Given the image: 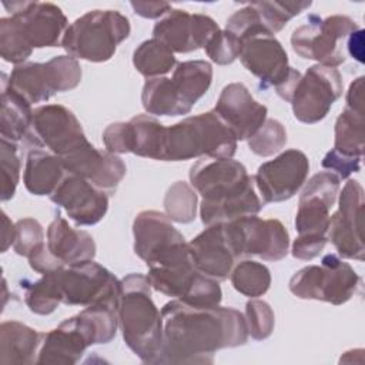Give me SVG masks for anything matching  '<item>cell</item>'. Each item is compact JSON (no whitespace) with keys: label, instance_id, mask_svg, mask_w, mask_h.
Listing matches in <instances>:
<instances>
[{"label":"cell","instance_id":"cell-1","mask_svg":"<svg viewBox=\"0 0 365 365\" xmlns=\"http://www.w3.org/2000/svg\"><path fill=\"white\" fill-rule=\"evenodd\" d=\"M163 344L155 364H212L214 352L244 345L245 317L231 307H195L173 299L161 308Z\"/></svg>","mask_w":365,"mask_h":365},{"label":"cell","instance_id":"cell-2","mask_svg":"<svg viewBox=\"0 0 365 365\" xmlns=\"http://www.w3.org/2000/svg\"><path fill=\"white\" fill-rule=\"evenodd\" d=\"M190 184L202 197L200 217L204 225L257 215L264 207L254 177L232 158L198 160L190 168Z\"/></svg>","mask_w":365,"mask_h":365},{"label":"cell","instance_id":"cell-3","mask_svg":"<svg viewBox=\"0 0 365 365\" xmlns=\"http://www.w3.org/2000/svg\"><path fill=\"white\" fill-rule=\"evenodd\" d=\"M117 315L127 346L143 362L155 364L163 344V318L147 275L128 274L120 281Z\"/></svg>","mask_w":365,"mask_h":365},{"label":"cell","instance_id":"cell-4","mask_svg":"<svg viewBox=\"0 0 365 365\" xmlns=\"http://www.w3.org/2000/svg\"><path fill=\"white\" fill-rule=\"evenodd\" d=\"M237 140L228 125L212 111L187 117L165 127L163 161L191 158H232Z\"/></svg>","mask_w":365,"mask_h":365},{"label":"cell","instance_id":"cell-5","mask_svg":"<svg viewBox=\"0 0 365 365\" xmlns=\"http://www.w3.org/2000/svg\"><path fill=\"white\" fill-rule=\"evenodd\" d=\"M131 31L128 19L117 10H91L66 30L61 47L68 56L93 63L110 60Z\"/></svg>","mask_w":365,"mask_h":365},{"label":"cell","instance_id":"cell-6","mask_svg":"<svg viewBox=\"0 0 365 365\" xmlns=\"http://www.w3.org/2000/svg\"><path fill=\"white\" fill-rule=\"evenodd\" d=\"M361 278L355 269L335 254L322 258L321 265H307L297 271L289 282V291L301 299L325 301L342 305L359 287Z\"/></svg>","mask_w":365,"mask_h":365},{"label":"cell","instance_id":"cell-7","mask_svg":"<svg viewBox=\"0 0 365 365\" xmlns=\"http://www.w3.org/2000/svg\"><path fill=\"white\" fill-rule=\"evenodd\" d=\"M358 29H361L358 23L348 16L335 14L321 19L317 14H309L308 23L292 31L291 46L302 58L335 68L346 60L344 41Z\"/></svg>","mask_w":365,"mask_h":365},{"label":"cell","instance_id":"cell-8","mask_svg":"<svg viewBox=\"0 0 365 365\" xmlns=\"http://www.w3.org/2000/svg\"><path fill=\"white\" fill-rule=\"evenodd\" d=\"M81 67L71 56H56L47 63H23L13 68L9 87L27 103H41L56 93L70 91L80 84Z\"/></svg>","mask_w":365,"mask_h":365},{"label":"cell","instance_id":"cell-9","mask_svg":"<svg viewBox=\"0 0 365 365\" xmlns=\"http://www.w3.org/2000/svg\"><path fill=\"white\" fill-rule=\"evenodd\" d=\"M61 304L88 307L108 304L118 308L120 281L93 259L80 261L56 271Z\"/></svg>","mask_w":365,"mask_h":365},{"label":"cell","instance_id":"cell-10","mask_svg":"<svg viewBox=\"0 0 365 365\" xmlns=\"http://www.w3.org/2000/svg\"><path fill=\"white\" fill-rule=\"evenodd\" d=\"M224 232L237 259L255 255L279 261L288 254L289 234L279 220L245 215L224 222Z\"/></svg>","mask_w":365,"mask_h":365},{"label":"cell","instance_id":"cell-11","mask_svg":"<svg viewBox=\"0 0 365 365\" xmlns=\"http://www.w3.org/2000/svg\"><path fill=\"white\" fill-rule=\"evenodd\" d=\"M24 140L34 148H47L60 158L88 143L77 117L61 104L37 107Z\"/></svg>","mask_w":365,"mask_h":365},{"label":"cell","instance_id":"cell-12","mask_svg":"<svg viewBox=\"0 0 365 365\" xmlns=\"http://www.w3.org/2000/svg\"><path fill=\"white\" fill-rule=\"evenodd\" d=\"M341 94L342 77L339 71L334 67L315 64L301 76L289 103L297 120L315 124L327 117Z\"/></svg>","mask_w":365,"mask_h":365},{"label":"cell","instance_id":"cell-13","mask_svg":"<svg viewBox=\"0 0 365 365\" xmlns=\"http://www.w3.org/2000/svg\"><path fill=\"white\" fill-rule=\"evenodd\" d=\"M364 188L348 180L339 194V208L329 217L327 238L342 258L364 261Z\"/></svg>","mask_w":365,"mask_h":365},{"label":"cell","instance_id":"cell-14","mask_svg":"<svg viewBox=\"0 0 365 365\" xmlns=\"http://www.w3.org/2000/svg\"><path fill=\"white\" fill-rule=\"evenodd\" d=\"M309 171L308 157L297 150H285L274 160L261 164L254 175L255 188L264 204L281 202L294 197L304 185Z\"/></svg>","mask_w":365,"mask_h":365},{"label":"cell","instance_id":"cell-15","mask_svg":"<svg viewBox=\"0 0 365 365\" xmlns=\"http://www.w3.org/2000/svg\"><path fill=\"white\" fill-rule=\"evenodd\" d=\"M165 127L150 114H138L130 121L113 123L103 133L108 153L135 155L163 161Z\"/></svg>","mask_w":365,"mask_h":365},{"label":"cell","instance_id":"cell-16","mask_svg":"<svg viewBox=\"0 0 365 365\" xmlns=\"http://www.w3.org/2000/svg\"><path fill=\"white\" fill-rule=\"evenodd\" d=\"M339 178L321 171L314 174L302 188L295 215L298 235H327L329 227V210L339 192Z\"/></svg>","mask_w":365,"mask_h":365},{"label":"cell","instance_id":"cell-17","mask_svg":"<svg viewBox=\"0 0 365 365\" xmlns=\"http://www.w3.org/2000/svg\"><path fill=\"white\" fill-rule=\"evenodd\" d=\"M3 6L20 21L33 48L61 46L68 23L58 6L44 1H3Z\"/></svg>","mask_w":365,"mask_h":365},{"label":"cell","instance_id":"cell-18","mask_svg":"<svg viewBox=\"0 0 365 365\" xmlns=\"http://www.w3.org/2000/svg\"><path fill=\"white\" fill-rule=\"evenodd\" d=\"M218 30V24L210 16L173 9L155 23L153 38L164 43L173 53H190L205 47Z\"/></svg>","mask_w":365,"mask_h":365},{"label":"cell","instance_id":"cell-19","mask_svg":"<svg viewBox=\"0 0 365 365\" xmlns=\"http://www.w3.org/2000/svg\"><path fill=\"white\" fill-rule=\"evenodd\" d=\"M50 200L61 207L77 225H94L100 222L108 210V195L88 180L66 174Z\"/></svg>","mask_w":365,"mask_h":365},{"label":"cell","instance_id":"cell-20","mask_svg":"<svg viewBox=\"0 0 365 365\" xmlns=\"http://www.w3.org/2000/svg\"><path fill=\"white\" fill-rule=\"evenodd\" d=\"M133 234L134 252L147 265L165 258L185 244L184 235L171 224V220L155 210L137 214L133 222Z\"/></svg>","mask_w":365,"mask_h":365},{"label":"cell","instance_id":"cell-21","mask_svg":"<svg viewBox=\"0 0 365 365\" xmlns=\"http://www.w3.org/2000/svg\"><path fill=\"white\" fill-rule=\"evenodd\" d=\"M214 113L228 125L235 140H250L267 120V107L258 103L242 83L225 86Z\"/></svg>","mask_w":365,"mask_h":365},{"label":"cell","instance_id":"cell-22","mask_svg":"<svg viewBox=\"0 0 365 365\" xmlns=\"http://www.w3.org/2000/svg\"><path fill=\"white\" fill-rule=\"evenodd\" d=\"M60 160L67 174L83 177L106 192L115 191L127 171L124 161L117 154L100 151L91 143L81 145Z\"/></svg>","mask_w":365,"mask_h":365},{"label":"cell","instance_id":"cell-23","mask_svg":"<svg viewBox=\"0 0 365 365\" xmlns=\"http://www.w3.org/2000/svg\"><path fill=\"white\" fill-rule=\"evenodd\" d=\"M242 66L259 78L261 87H278L291 71L288 56L274 34H258L242 43L240 51Z\"/></svg>","mask_w":365,"mask_h":365},{"label":"cell","instance_id":"cell-24","mask_svg":"<svg viewBox=\"0 0 365 365\" xmlns=\"http://www.w3.org/2000/svg\"><path fill=\"white\" fill-rule=\"evenodd\" d=\"M188 250L195 269L218 282L228 278L237 259L225 237L224 222L207 225L188 242Z\"/></svg>","mask_w":365,"mask_h":365},{"label":"cell","instance_id":"cell-25","mask_svg":"<svg viewBox=\"0 0 365 365\" xmlns=\"http://www.w3.org/2000/svg\"><path fill=\"white\" fill-rule=\"evenodd\" d=\"M88 346L76 318L71 317L64 319L57 328L43 334L36 364L71 365L81 358Z\"/></svg>","mask_w":365,"mask_h":365},{"label":"cell","instance_id":"cell-26","mask_svg":"<svg viewBox=\"0 0 365 365\" xmlns=\"http://www.w3.org/2000/svg\"><path fill=\"white\" fill-rule=\"evenodd\" d=\"M47 248L64 265L93 259L96 257V242L93 237L80 228H73L57 215L47 228Z\"/></svg>","mask_w":365,"mask_h":365},{"label":"cell","instance_id":"cell-27","mask_svg":"<svg viewBox=\"0 0 365 365\" xmlns=\"http://www.w3.org/2000/svg\"><path fill=\"white\" fill-rule=\"evenodd\" d=\"M43 334L19 322L6 321L0 325V364L30 365L37 361Z\"/></svg>","mask_w":365,"mask_h":365},{"label":"cell","instance_id":"cell-28","mask_svg":"<svg viewBox=\"0 0 365 365\" xmlns=\"http://www.w3.org/2000/svg\"><path fill=\"white\" fill-rule=\"evenodd\" d=\"M66 170L60 157L41 148L29 153L23 174V182L33 195H51L64 178Z\"/></svg>","mask_w":365,"mask_h":365},{"label":"cell","instance_id":"cell-29","mask_svg":"<svg viewBox=\"0 0 365 365\" xmlns=\"http://www.w3.org/2000/svg\"><path fill=\"white\" fill-rule=\"evenodd\" d=\"M1 138L17 143L24 140L33 120L31 104L13 91L7 84V76L1 74Z\"/></svg>","mask_w":365,"mask_h":365},{"label":"cell","instance_id":"cell-30","mask_svg":"<svg viewBox=\"0 0 365 365\" xmlns=\"http://www.w3.org/2000/svg\"><path fill=\"white\" fill-rule=\"evenodd\" d=\"M171 80L181 100L192 108V106L208 91L211 86L212 66L205 60H188L178 63Z\"/></svg>","mask_w":365,"mask_h":365},{"label":"cell","instance_id":"cell-31","mask_svg":"<svg viewBox=\"0 0 365 365\" xmlns=\"http://www.w3.org/2000/svg\"><path fill=\"white\" fill-rule=\"evenodd\" d=\"M141 103L148 114L154 115H182L191 108L181 100L173 80L167 77L147 78L141 93Z\"/></svg>","mask_w":365,"mask_h":365},{"label":"cell","instance_id":"cell-32","mask_svg":"<svg viewBox=\"0 0 365 365\" xmlns=\"http://www.w3.org/2000/svg\"><path fill=\"white\" fill-rule=\"evenodd\" d=\"M88 345L108 344L117 334V309L108 304H93L74 315Z\"/></svg>","mask_w":365,"mask_h":365},{"label":"cell","instance_id":"cell-33","mask_svg":"<svg viewBox=\"0 0 365 365\" xmlns=\"http://www.w3.org/2000/svg\"><path fill=\"white\" fill-rule=\"evenodd\" d=\"M135 70L147 78L163 77L177 66L174 53L160 40L150 38L143 41L133 53Z\"/></svg>","mask_w":365,"mask_h":365},{"label":"cell","instance_id":"cell-34","mask_svg":"<svg viewBox=\"0 0 365 365\" xmlns=\"http://www.w3.org/2000/svg\"><path fill=\"white\" fill-rule=\"evenodd\" d=\"M364 148V110L345 107L335 123L334 150L345 155L362 157Z\"/></svg>","mask_w":365,"mask_h":365},{"label":"cell","instance_id":"cell-35","mask_svg":"<svg viewBox=\"0 0 365 365\" xmlns=\"http://www.w3.org/2000/svg\"><path fill=\"white\" fill-rule=\"evenodd\" d=\"M230 278L234 289L248 298L264 295L271 285V272L268 267L252 259L238 262L232 268Z\"/></svg>","mask_w":365,"mask_h":365},{"label":"cell","instance_id":"cell-36","mask_svg":"<svg viewBox=\"0 0 365 365\" xmlns=\"http://www.w3.org/2000/svg\"><path fill=\"white\" fill-rule=\"evenodd\" d=\"M30 46L20 21L10 16L0 19V54L4 61L23 64L31 56Z\"/></svg>","mask_w":365,"mask_h":365},{"label":"cell","instance_id":"cell-37","mask_svg":"<svg viewBox=\"0 0 365 365\" xmlns=\"http://www.w3.org/2000/svg\"><path fill=\"white\" fill-rule=\"evenodd\" d=\"M21 287L24 288L26 305L37 315H48L61 304L56 272L44 274L40 279Z\"/></svg>","mask_w":365,"mask_h":365},{"label":"cell","instance_id":"cell-38","mask_svg":"<svg viewBox=\"0 0 365 365\" xmlns=\"http://www.w3.org/2000/svg\"><path fill=\"white\" fill-rule=\"evenodd\" d=\"M198 197L197 191L185 181L174 182L165 192L164 210L165 215L175 222L188 224L197 215Z\"/></svg>","mask_w":365,"mask_h":365},{"label":"cell","instance_id":"cell-39","mask_svg":"<svg viewBox=\"0 0 365 365\" xmlns=\"http://www.w3.org/2000/svg\"><path fill=\"white\" fill-rule=\"evenodd\" d=\"M312 3L311 1H295V0H287V1H254L251 6L258 11L262 23L265 27L272 33H278L285 27V24L295 16H298L301 11L308 9Z\"/></svg>","mask_w":365,"mask_h":365},{"label":"cell","instance_id":"cell-40","mask_svg":"<svg viewBox=\"0 0 365 365\" xmlns=\"http://www.w3.org/2000/svg\"><path fill=\"white\" fill-rule=\"evenodd\" d=\"M287 144L285 127L274 118H267L258 131L248 140L250 150L259 157H269Z\"/></svg>","mask_w":365,"mask_h":365},{"label":"cell","instance_id":"cell-41","mask_svg":"<svg viewBox=\"0 0 365 365\" xmlns=\"http://www.w3.org/2000/svg\"><path fill=\"white\" fill-rule=\"evenodd\" d=\"M234 34L242 44L245 40L258 34H272L262 23L258 11L248 3L245 7L237 10L227 19L225 29Z\"/></svg>","mask_w":365,"mask_h":365},{"label":"cell","instance_id":"cell-42","mask_svg":"<svg viewBox=\"0 0 365 365\" xmlns=\"http://www.w3.org/2000/svg\"><path fill=\"white\" fill-rule=\"evenodd\" d=\"M245 322L248 335L257 341L267 339L275 325L274 311L268 302L261 299H251L245 305Z\"/></svg>","mask_w":365,"mask_h":365},{"label":"cell","instance_id":"cell-43","mask_svg":"<svg viewBox=\"0 0 365 365\" xmlns=\"http://www.w3.org/2000/svg\"><path fill=\"white\" fill-rule=\"evenodd\" d=\"M1 201L10 200L20 180L21 163L17 155V144L1 138Z\"/></svg>","mask_w":365,"mask_h":365},{"label":"cell","instance_id":"cell-44","mask_svg":"<svg viewBox=\"0 0 365 365\" xmlns=\"http://www.w3.org/2000/svg\"><path fill=\"white\" fill-rule=\"evenodd\" d=\"M241 47L242 44L234 34L227 30H218L205 44L204 50L211 61L225 66L231 64L240 56Z\"/></svg>","mask_w":365,"mask_h":365},{"label":"cell","instance_id":"cell-45","mask_svg":"<svg viewBox=\"0 0 365 365\" xmlns=\"http://www.w3.org/2000/svg\"><path fill=\"white\" fill-rule=\"evenodd\" d=\"M44 242V231L41 224L34 218H21L16 222V237L13 242V250L21 257H29V254Z\"/></svg>","mask_w":365,"mask_h":365},{"label":"cell","instance_id":"cell-46","mask_svg":"<svg viewBox=\"0 0 365 365\" xmlns=\"http://www.w3.org/2000/svg\"><path fill=\"white\" fill-rule=\"evenodd\" d=\"M362 157H352L338 153L336 150H331L325 154L322 160V167L329 173L335 174L339 180L348 178L351 174L358 173L361 168Z\"/></svg>","mask_w":365,"mask_h":365},{"label":"cell","instance_id":"cell-47","mask_svg":"<svg viewBox=\"0 0 365 365\" xmlns=\"http://www.w3.org/2000/svg\"><path fill=\"white\" fill-rule=\"evenodd\" d=\"M327 241V235H298L292 242L291 254L297 259H314L322 252Z\"/></svg>","mask_w":365,"mask_h":365},{"label":"cell","instance_id":"cell-48","mask_svg":"<svg viewBox=\"0 0 365 365\" xmlns=\"http://www.w3.org/2000/svg\"><path fill=\"white\" fill-rule=\"evenodd\" d=\"M29 264L31 267L33 271L44 275V274H51L56 271L63 269L66 265L57 259L50 250L47 248V244H40L38 247H36L30 254H29Z\"/></svg>","mask_w":365,"mask_h":365},{"label":"cell","instance_id":"cell-49","mask_svg":"<svg viewBox=\"0 0 365 365\" xmlns=\"http://www.w3.org/2000/svg\"><path fill=\"white\" fill-rule=\"evenodd\" d=\"M134 13L144 19H158L173 10L171 4L164 1H131Z\"/></svg>","mask_w":365,"mask_h":365},{"label":"cell","instance_id":"cell-50","mask_svg":"<svg viewBox=\"0 0 365 365\" xmlns=\"http://www.w3.org/2000/svg\"><path fill=\"white\" fill-rule=\"evenodd\" d=\"M346 107L355 110H364V77L355 78L346 93Z\"/></svg>","mask_w":365,"mask_h":365},{"label":"cell","instance_id":"cell-51","mask_svg":"<svg viewBox=\"0 0 365 365\" xmlns=\"http://www.w3.org/2000/svg\"><path fill=\"white\" fill-rule=\"evenodd\" d=\"M348 53L359 63H364V30L358 29L348 36Z\"/></svg>","mask_w":365,"mask_h":365},{"label":"cell","instance_id":"cell-52","mask_svg":"<svg viewBox=\"0 0 365 365\" xmlns=\"http://www.w3.org/2000/svg\"><path fill=\"white\" fill-rule=\"evenodd\" d=\"M301 76H302V74H301L298 70L291 68V71H289L288 77L285 78V81L281 83L278 87H275L277 94H278L282 100H285L287 103L291 101L292 93H294V90H295V87H297V83L299 81Z\"/></svg>","mask_w":365,"mask_h":365},{"label":"cell","instance_id":"cell-53","mask_svg":"<svg viewBox=\"0 0 365 365\" xmlns=\"http://www.w3.org/2000/svg\"><path fill=\"white\" fill-rule=\"evenodd\" d=\"M3 217V234H1V252H6L9 250V247L13 245L14 242V237H16V224H13L10 221V218L7 217V214L3 211L1 212Z\"/></svg>","mask_w":365,"mask_h":365}]
</instances>
